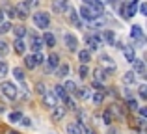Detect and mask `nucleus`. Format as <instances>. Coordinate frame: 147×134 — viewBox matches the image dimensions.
Returning a JSON list of instances; mask_svg holds the SVG:
<instances>
[{"instance_id":"f257e3e1","label":"nucleus","mask_w":147,"mask_h":134,"mask_svg":"<svg viewBox=\"0 0 147 134\" xmlns=\"http://www.w3.org/2000/svg\"><path fill=\"white\" fill-rule=\"evenodd\" d=\"M0 91L4 93V97H7L9 101H15L19 95V88L13 82H2L0 84Z\"/></svg>"},{"instance_id":"f03ea898","label":"nucleus","mask_w":147,"mask_h":134,"mask_svg":"<svg viewBox=\"0 0 147 134\" xmlns=\"http://www.w3.org/2000/svg\"><path fill=\"white\" fill-rule=\"evenodd\" d=\"M32 19H34V24H36L39 30H47L49 24H50V17H49V13H45V11H37V13H34Z\"/></svg>"},{"instance_id":"7ed1b4c3","label":"nucleus","mask_w":147,"mask_h":134,"mask_svg":"<svg viewBox=\"0 0 147 134\" xmlns=\"http://www.w3.org/2000/svg\"><path fill=\"white\" fill-rule=\"evenodd\" d=\"M100 69H102L106 75H112V73L117 69V65H115V62L108 54H102V56H100Z\"/></svg>"},{"instance_id":"20e7f679","label":"nucleus","mask_w":147,"mask_h":134,"mask_svg":"<svg viewBox=\"0 0 147 134\" xmlns=\"http://www.w3.org/2000/svg\"><path fill=\"white\" fill-rule=\"evenodd\" d=\"M69 7H71V0H54L52 2V9L56 13H67Z\"/></svg>"},{"instance_id":"39448f33","label":"nucleus","mask_w":147,"mask_h":134,"mask_svg":"<svg viewBox=\"0 0 147 134\" xmlns=\"http://www.w3.org/2000/svg\"><path fill=\"white\" fill-rule=\"evenodd\" d=\"M78 17H82L84 21H88V22H91V21H95L99 15L95 13L90 6H82V7H80V15H78Z\"/></svg>"},{"instance_id":"423d86ee","label":"nucleus","mask_w":147,"mask_h":134,"mask_svg":"<svg viewBox=\"0 0 147 134\" xmlns=\"http://www.w3.org/2000/svg\"><path fill=\"white\" fill-rule=\"evenodd\" d=\"M41 97H43V104L47 106V108L54 110V108L58 106V99L54 97V93H52V91H47V93H45V95H41Z\"/></svg>"},{"instance_id":"0eeeda50","label":"nucleus","mask_w":147,"mask_h":134,"mask_svg":"<svg viewBox=\"0 0 147 134\" xmlns=\"http://www.w3.org/2000/svg\"><path fill=\"white\" fill-rule=\"evenodd\" d=\"M63 41H65V47H67L71 52H75L76 48H78V39H76V36H73V34H65Z\"/></svg>"},{"instance_id":"6e6552de","label":"nucleus","mask_w":147,"mask_h":134,"mask_svg":"<svg viewBox=\"0 0 147 134\" xmlns=\"http://www.w3.org/2000/svg\"><path fill=\"white\" fill-rule=\"evenodd\" d=\"M30 48L34 51V54H36V52H41V48H43V39H41L39 36H30Z\"/></svg>"},{"instance_id":"1a4fd4ad","label":"nucleus","mask_w":147,"mask_h":134,"mask_svg":"<svg viewBox=\"0 0 147 134\" xmlns=\"http://www.w3.org/2000/svg\"><path fill=\"white\" fill-rule=\"evenodd\" d=\"M86 43H88L86 51H97V48L100 47V37H97V36H86Z\"/></svg>"},{"instance_id":"9d476101","label":"nucleus","mask_w":147,"mask_h":134,"mask_svg":"<svg viewBox=\"0 0 147 134\" xmlns=\"http://www.w3.org/2000/svg\"><path fill=\"white\" fill-rule=\"evenodd\" d=\"M132 73H134V75H140V76L145 75V63H144V60H140V58L134 60V62H132Z\"/></svg>"},{"instance_id":"9b49d317","label":"nucleus","mask_w":147,"mask_h":134,"mask_svg":"<svg viewBox=\"0 0 147 134\" xmlns=\"http://www.w3.org/2000/svg\"><path fill=\"white\" fill-rule=\"evenodd\" d=\"M138 11V0H130L129 4H125V17H134Z\"/></svg>"},{"instance_id":"f8f14e48","label":"nucleus","mask_w":147,"mask_h":134,"mask_svg":"<svg viewBox=\"0 0 147 134\" xmlns=\"http://www.w3.org/2000/svg\"><path fill=\"white\" fill-rule=\"evenodd\" d=\"M54 97L58 99V101H61L65 104V102H67V99H69V95L65 93V90H63V86H54Z\"/></svg>"},{"instance_id":"ddd939ff","label":"nucleus","mask_w":147,"mask_h":134,"mask_svg":"<svg viewBox=\"0 0 147 134\" xmlns=\"http://www.w3.org/2000/svg\"><path fill=\"white\" fill-rule=\"evenodd\" d=\"M67 19H69V22H73V24L76 26V28H80V17H78V13H76L75 7H69L67 9Z\"/></svg>"},{"instance_id":"4468645a","label":"nucleus","mask_w":147,"mask_h":134,"mask_svg":"<svg viewBox=\"0 0 147 134\" xmlns=\"http://www.w3.org/2000/svg\"><path fill=\"white\" fill-rule=\"evenodd\" d=\"M15 9V17H21V19H26L30 15V9L24 6V4H17V6L13 7Z\"/></svg>"},{"instance_id":"2eb2a0df","label":"nucleus","mask_w":147,"mask_h":134,"mask_svg":"<svg viewBox=\"0 0 147 134\" xmlns=\"http://www.w3.org/2000/svg\"><path fill=\"white\" fill-rule=\"evenodd\" d=\"M123 56H125L127 62L132 63L134 60H136V51H134V47H123Z\"/></svg>"},{"instance_id":"dca6fc26","label":"nucleus","mask_w":147,"mask_h":134,"mask_svg":"<svg viewBox=\"0 0 147 134\" xmlns=\"http://www.w3.org/2000/svg\"><path fill=\"white\" fill-rule=\"evenodd\" d=\"M102 41L106 45H115V34L112 30H104L102 32Z\"/></svg>"},{"instance_id":"f3484780","label":"nucleus","mask_w":147,"mask_h":134,"mask_svg":"<svg viewBox=\"0 0 147 134\" xmlns=\"http://www.w3.org/2000/svg\"><path fill=\"white\" fill-rule=\"evenodd\" d=\"M130 37H132V39H142V37H144V28H142L140 24H134L132 28H130Z\"/></svg>"},{"instance_id":"a211bd4d","label":"nucleus","mask_w":147,"mask_h":134,"mask_svg":"<svg viewBox=\"0 0 147 134\" xmlns=\"http://www.w3.org/2000/svg\"><path fill=\"white\" fill-rule=\"evenodd\" d=\"M22 117H24V116H22L21 110H13V112L7 114V121H9V123H19Z\"/></svg>"},{"instance_id":"6ab92c4d","label":"nucleus","mask_w":147,"mask_h":134,"mask_svg":"<svg viewBox=\"0 0 147 134\" xmlns=\"http://www.w3.org/2000/svg\"><path fill=\"white\" fill-rule=\"evenodd\" d=\"M41 39H43V45H47V47H50V48H52L54 45H56V37H54L50 32H45Z\"/></svg>"},{"instance_id":"aec40b11","label":"nucleus","mask_w":147,"mask_h":134,"mask_svg":"<svg viewBox=\"0 0 147 134\" xmlns=\"http://www.w3.org/2000/svg\"><path fill=\"white\" fill-rule=\"evenodd\" d=\"M78 60H80V63H82V65H88V63H90V60H91V52L86 51V48H84V51H80L78 52Z\"/></svg>"},{"instance_id":"412c9836","label":"nucleus","mask_w":147,"mask_h":134,"mask_svg":"<svg viewBox=\"0 0 147 134\" xmlns=\"http://www.w3.org/2000/svg\"><path fill=\"white\" fill-rule=\"evenodd\" d=\"M63 116H65V108L63 106H56V108L52 110V121H60Z\"/></svg>"},{"instance_id":"4be33fe9","label":"nucleus","mask_w":147,"mask_h":134,"mask_svg":"<svg viewBox=\"0 0 147 134\" xmlns=\"http://www.w3.org/2000/svg\"><path fill=\"white\" fill-rule=\"evenodd\" d=\"M67 134H84V129L78 123H69L67 125Z\"/></svg>"},{"instance_id":"5701e85b","label":"nucleus","mask_w":147,"mask_h":134,"mask_svg":"<svg viewBox=\"0 0 147 134\" xmlns=\"http://www.w3.org/2000/svg\"><path fill=\"white\" fill-rule=\"evenodd\" d=\"M123 82H125L127 86H134V84H136V75H134L132 71L125 73V75H123Z\"/></svg>"},{"instance_id":"b1692460","label":"nucleus","mask_w":147,"mask_h":134,"mask_svg":"<svg viewBox=\"0 0 147 134\" xmlns=\"http://www.w3.org/2000/svg\"><path fill=\"white\" fill-rule=\"evenodd\" d=\"M76 93L80 95V99H84V101H90L91 95H93V90H90V88H82V90H76Z\"/></svg>"},{"instance_id":"393cba45","label":"nucleus","mask_w":147,"mask_h":134,"mask_svg":"<svg viewBox=\"0 0 147 134\" xmlns=\"http://www.w3.org/2000/svg\"><path fill=\"white\" fill-rule=\"evenodd\" d=\"M13 48H15V52H17V54H24V52H26V43L22 39H17L13 43Z\"/></svg>"},{"instance_id":"a878e982","label":"nucleus","mask_w":147,"mask_h":134,"mask_svg":"<svg viewBox=\"0 0 147 134\" xmlns=\"http://www.w3.org/2000/svg\"><path fill=\"white\" fill-rule=\"evenodd\" d=\"M56 75L60 76V78H65V76L69 75V65L67 63H61L60 67H56Z\"/></svg>"},{"instance_id":"bb28decb","label":"nucleus","mask_w":147,"mask_h":134,"mask_svg":"<svg viewBox=\"0 0 147 134\" xmlns=\"http://www.w3.org/2000/svg\"><path fill=\"white\" fill-rule=\"evenodd\" d=\"M63 90H65V93H76V90H78V88H76V82H73V80H67V82H65V86H63Z\"/></svg>"},{"instance_id":"cd10ccee","label":"nucleus","mask_w":147,"mask_h":134,"mask_svg":"<svg viewBox=\"0 0 147 134\" xmlns=\"http://www.w3.org/2000/svg\"><path fill=\"white\" fill-rule=\"evenodd\" d=\"M58 63H60V56L52 52V54L49 56V67H50V69H56V67H58Z\"/></svg>"},{"instance_id":"c85d7f7f","label":"nucleus","mask_w":147,"mask_h":134,"mask_svg":"<svg viewBox=\"0 0 147 134\" xmlns=\"http://www.w3.org/2000/svg\"><path fill=\"white\" fill-rule=\"evenodd\" d=\"M13 34L17 36V39H22V37L28 34V30H26L24 26H15V28H13Z\"/></svg>"},{"instance_id":"c756f323","label":"nucleus","mask_w":147,"mask_h":134,"mask_svg":"<svg viewBox=\"0 0 147 134\" xmlns=\"http://www.w3.org/2000/svg\"><path fill=\"white\" fill-rule=\"evenodd\" d=\"M104 80H106V73L102 71V69H95V82L97 84H100V82H104Z\"/></svg>"},{"instance_id":"7c9ffc66","label":"nucleus","mask_w":147,"mask_h":134,"mask_svg":"<svg viewBox=\"0 0 147 134\" xmlns=\"http://www.w3.org/2000/svg\"><path fill=\"white\" fill-rule=\"evenodd\" d=\"M13 78L19 80V82H22V80H24V71H22L21 67H13Z\"/></svg>"},{"instance_id":"2f4dec72","label":"nucleus","mask_w":147,"mask_h":134,"mask_svg":"<svg viewBox=\"0 0 147 134\" xmlns=\"http://www.w3.org/2000/svg\"><path fill=\"white\" fill-rule=\"evenodd\" d=\"M102 121H104V125H112L114 117H112V112H110V110H104V114H102Z\"/></svg>"},{"instance_id":"473e14b6","label":"nucleus","mask_w":147,"mask_h":134,"mask_svg":"<svg viewBox=\"0 0 147 134\" xmlns=\"http://www.w3.org/2000/svg\"><path fill=\"white\" fill-rule=\"evenodd\" d=\"M24 65L28 67V69H34V67H36V60H34V54H30V56H26V58H24Z\"/></svg>"},{"instance_id":"72a5a7b5","label":"nucleus","mask_w":147,"mask_h":134,"mask_svg":"<svg viewBox=\"0 0 147 134\" xmlns=\"http://www.w3.org/2000/svg\"><path fill=\"white\" fill-rule=\"evenodd\" d=\"M91 99H93V102H95V104H100V102L104 101V93H102V91H97V93H93V95H91Z\"/></svg>"},{"instance_id":"f704fd0d","label":"nucleus","mask_w":147,"mask_h":134,"mask_svg":"<svg viewBox=\"0 0 147 134\" xmlns=\"http://www.w3.org/2000/svg\"><path fill=\"white\" fill-rule=\"evenodd\" d=\"M9 73V67H7L6 62H0V78H4V76Z\"/></svg>"},{"instance_id":"c9c22d12","label":"nucleus","mask_w":147,"mask_h":134,"mask_svg":"<svg viewBox=\"0 0 147 134\" xmlns=\"http://www.w3.org/2000/svg\"><path fill=\"white\" fill-rule=\"evenodd\" d=\"M127 106H129V110H138V101L136 99H129V101H127Z\"/></svg>"},{"instance_id":"e433bc0d","label":"nucleus","mask_w":147,"mask_h":134,"mask_svg":"<svg viewBox=\"0 0 147 134\" xmlns=\"http://www.w3.org/2000/svg\"><path fill=\"white\" fill-rule=\"evenodd\" d=\"M7 52H9V47H7V43H6V41H0V56L7 54Z\"/></svg>"},{"instance_id":"4c0bfd02","label":"nucleus","mask_w":147,"mask_h":134,"mask_svg":"<svg viewBox=\"0 0 147 134\" xmlns=\"http://www.w3.org/2000/svg\"><path fill=\"white\" fill-rule=\"evenodd\" d=\"M22 4L30 9V7H37V6H39V0H24Z\"/></svg>"},{"instance_id":"58836bf2","label":"nucleus","mask_w":147,"mask_h":134,"mask_svg":"<svg viewBox=\"0 0 147 134\" xmlns=\"http://www.w3.org/2000/svg\"><path fill=\"white\" fill-rule=\"evenodd\" d=\"M138 91H140V97H142V99L145 101V99H147V86H145V84H140V88H138Z\"/></svg>"},{"instance_id":"ea45409f","label":"nucleus","mask_w":147,"mask_h":134,"mask_svg":"<svg viewBox=\"0 0 147 134\" xmlns=\"http://www.w3.org/2000/svg\"><path fill=\"white\" fill-rule=\"evenodd\" d=\"M34 60H36V65H41V63L45 62V56L41 54V52H36V54H34Z\"/></svg>"},{"instance_id":"a19ab883","label":"nucleus","mask_w":147,"mask_h":134,"mask_svg":"<svg viewBox=\"0 0 147 134\" xmlns=\"http://www.w3.org/2000/svg\"><path fill=\"white\" fill-rule=\"evenodd\" d=\"M78 73H80V78H86V76L90 75V69H88V65H80Z\"/></svg>"},{"instance_id":"79ce46f5","label":"nucleus","mask_w":147,"mask_h":134,"mask_svg":"<svg viewBox=\"0 0 147 134\" xmlns=\"http://www.w3.org/2000/svg\"><path fill=\"white\" fill-rule=\"evenodd\" d=\"M9 30H11L9 22H2V24H0V34H6V32H9Z\"/></svg>"},{"instance_id":"37998d69","label":"nucleus","mask_w":147,"mask_h":134,"mask_svg":"<svg viewBox=\"0 0 147 134\" xmlns=\"http://www.w3.org/2000/svg\"><path fill=\"white\" fill-rule=\"evenodd\" d=\"M36 90H37V93H39V95H45V93H47V90H45V84H41V82L36 84Z\"/></svg>"},{"instance_id":"c03bdc74","label":"nucleus","mask_w":147,"mask_h":134,"mask_svg":"<svg viewBox=\"0 0 147 134\" xmlns=\"http://www.w3.org/2000/svg\"><path fill=\"white\" fill-rule=\"evenodd\" d=\"M19 123H22L24 127H30V125H32V119H30V117H22V119L19 121Z\"/></svg>"},{"instance_id":"a18cd8bd","label":"nucleus","mask_w":147,"mask_h":134,"mask_svg":"<svg viewBox=\"0 0 147 134\" xmlns=\"http://www.w3.org/2000/svg\"><path fill=\"white\" fill-rule=\"evenodd\" d=\"M4 13H7V17H15V9H13V7H7Z\"/></svg>"},{"instance_id":"49530a36","label":"nucleus","mask_w":147,"mask_h":134,"mask_svg":"<svg viewBox=\"0 0 147 134\" xmlns=\"http://www.w3.org/2000/svg\"><path fill=\"white\" fill-rule=\"evenodd\" d=\"M119 15H121L123 19H127L125 17V4H121V6H119Z\"/></svg>"},{"instance_id":"de8ad7c7","label":"nucleus","mask_w":147,"mask_h":134,"mask_svg":"<svg viewBox=\"0 0 147 134\" xmlns=\"http://www.w3.org/2000/svg\"><path fill=\"white\" fill-rule=\"evenodd\" d=\"M145 116H147V110L142 106V108H140V117H142V119H145Z\"/></svg>"},{"instance_id":"09e8293b","label":"nucleus","mask_w":147,"mask_h":134,"mask_svg":"<svg viewBox=\"0 0 147 134\" xmlns=\"http://www.w3.org/2000/svg\"><path fill=\"white\" fill-rule=\"evenodd\" d=\"M140 13H142V15L147 13V6H145V4H142V6H140Z\"/></svg>"},{"instance_id":"8fccbe9b","label":"nucleus","mask_w":147,"mask_h":134,"mask_svg":"<svg viewBox=\"0 0 147 134\" xmlns=\"http://www.w3.org/2000/svg\"><path fill=\"white\" fill-rule=\"evenodd\" d=\"M4 22V9H0V24Z\"/></svg>"},{"instance_id":"3c124183","label":"nucleus","mask_w":147,"mask_h":134,"mask_svg":"<svg viewBox=\"0 0 147 134\" xmlns=\"http://www.w3.org/2000/svg\"><path fill=\"white\" fill-rule=\"evenodd\" d=\"M84 134H95V132L91 131V129H84Z\"/></svg>"},{"instance_id":"603ef678","label":"nucleus","mask_w":147,"mask_h":134,"mask_svg":"<svg viewBox=\"0 0 147 134\" xmlns=\"http://www.w3.org/2000/svg\"><path fill=\"white\" fill-rule=\"evenodd\" d=\"M9 134H19V132H9Z\"/></svg>"},{"instance_id":"864d4df0","label":"nucleus","mask_w":147,"mask_h":134,"mask_svg":"<svg viewBox=\"0 0 147 134\" xmlns=\"http://www.w3.org/2000/svg\"><path fill=\"white\" fill-rule=\"evenodd\" d=\"M129 2H130V0H129Z\"/></svg>"}]
</instances>
